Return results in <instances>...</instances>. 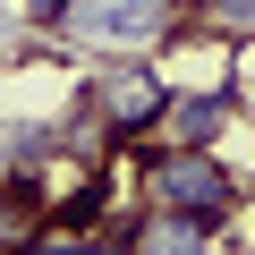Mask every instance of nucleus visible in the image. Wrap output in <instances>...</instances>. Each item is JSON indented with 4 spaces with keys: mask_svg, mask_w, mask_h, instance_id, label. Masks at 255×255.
Returning <instances> with one entry per match:
<instances>
[{
    "mask_svg": "<svg viewBox=\"0 0 255 255\" xmlns=\"http://www.w3.org/2000/svg\"><path fill=\"white\" fill-rule=\"evenodd\" d=\"M136 187H145V204L187 213V221H204V230H230L238 204H247L238 170H230L213 145H162V136H153V162L136 170Z\"/></svg>",
    "mask_w": 255,
    "mask_h": 255,
    "instance_id": "1",
    "label": "nucleus"
},
{
    "mask_svg": "<svg viewBox=\"0 0 255 255\" xmlns=\"http://www.w3.org/2000/svg\"><path fill=\"white\" fill-rule=\"evenodd\" d=\"M94 85V119H102V145H145L162 136V111H170V77L153 51H128V60H102Z\"/></svg>",
    "mask_w": 255,
    "mask_h": 255,
    "instance_id": "2",
    "label": "nucleus"
},
{
    "mask_svg": "<svg viewBox=\"0 0 255 255\" xmlns=\"http://www.w3.org/2000/svg\"><path fill=\"white\" fill-rule=\"evenodd\" d=\"M170 26H179L170 0H68V17H60V34H68V43H85V51H102V60L162 51V43H170Z\"/></svg>",
    "mask_w": 255,
    "mask_h": 255,
    "instance_id": "3",
    "label": "nucleus"
},
{
    "mask_svg": "<svg viewBox=\"0 0 255 255\" xmlns=\"http://www.w3.org/2000/svg\"><path fill=\"white\" fill-rule=\"evenodd\" d=\"M238 128V94L213 77V85H170V111H162V145H213Z\"/></svg>",
    "mask_w": 255,
    "mask_h": 255,
    "instance_id": "4",
    "label": "nucleus"
},
{
    "mask_svg": "<svg viewBox=\"0 0 255 255\" xmlns=\"http://www.w3.org/2000/svg\"><path fill=\"white\" fill-rule=\"evenodd\" d=\"M213 238L221 230H204L187 213H162V204H145L136 221H128V255H213Z\"/></svg>",
    "mask_w": 255,
    "mask_h": 255,
    "instance_id": "5",
    "label": "nucleus"
},
{
    "mask_svg": "<svg viewBox=\"0 0 255 255\" xmlns=\"http://www.w3.org/2000/svg\"><path fill=\"white\" fill-rule=\"evenodd\" d=\"M204 26H221V34H255V0H204Z\"/></svg>",
    "mask_w": 255,
    "mask_h": 255,
    "instance_id": "6",
    "label": "nucleus"
},
{
    "mask_svg": "<svg viewBox=\"0 0 255 255\" xmlns=\"http://www.w3.org/2000/svg\"><path fill=\"white\" fill-rule=\"evenodd\" d=\"M26 17H34V26H60V17H68V0H26Z\"/></svg>",
    "mask_w": 255,
    "mask_h": 255,
    "instance_id": "7",
    "label": "nucleus"
},
{
    "mask_svg": "<svg viewBox=\"0 0 255 255\" xmlns=\"http://www.w3.org/2000/svg\"><path fill=\"white\" fill-rule=\"evenodd\" d=\"M170 9H179V17H204V0H170Z\"/></svg>",
    "mask_w": 255,
    "mask_h": 255,
    "instance_id": "8",
    "label": "nucleus"
},
{
    "mask_svg": "<svg viewBox=\"0 0 255 255\" xmlns=\"http://www.w3.org/2000/svg\"><path fill=\"white\" fill-rule=\"evenodd\" d=\"M247 255H255V230H247Z\"/></svg>",
    "mask_w": 255,
    "mask_h": 255,
    "instance_id": "9",
    "label": "nucleus"
}]
</instances>
